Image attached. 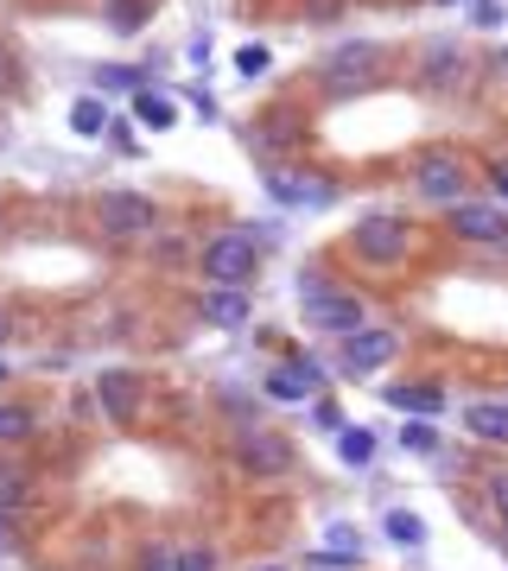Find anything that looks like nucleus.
<instances>
[{"instance_id": "1", "label": "nucleus", "mask_w": 508, "mask_h": 571, "mask_svg": "<svg viewBox=\"0 0 508 571\" xmlns=\"http://www.w3.org/2000/svg\"><path fill=\"white\" fill-rule=\"evenodd\" d=\"M299 299H306V324L331 330V337H356V330H369V311H362V299H350V292H331L325 280H299Z\"/></svg>"}, {"instance_id": "2", "label": "nucleus", "mask_w": 508, "mask_h": 571, "mask_svg": "<svg viewBox=\"0 0 508 571\" xmlns=\"http://www.w3.org/2000/svg\"><path fill=\"white\" fill-rule=\"evenodd\" d=\"M350 242H356V254H362V261L395 267V261H407V248H414V229H407V217H362Z\"/></svg>"}, {"instance_id": "3", "label": "nucleus", "mask_w": 508, "mask_h": 571, "mask_svg": "<svg viewBox=\"0 0 508 571\" xmlns=\"http://www.w3.org/2000/svg\"><path fill=\"white\" fill-rule=\"evenodd\" d=\"M255 273V242L248 236H217V242H203V280L210 286H236Z\"/></svg>"}, {"instance_id": "4", "label": "nucleus", "mask_w": 508, "mask_h": 571, "mask_svg": "<svg viewBox=\"0 0 508 571\" xmlns=\"http://www.w3.org/2000/svg\"><path fill=\"white\" fill-rule=\"evenodd\" d=\"M96 217H102L109 236H147L159 222V210H153V198H140V191H102Z\"/></svg>"}, {"instance_id": "5", "label": "nucleus", "mask_w": 508, "mask_h": 571, "mask_svg": "<svg viewBox=\"0 0 508 571\" xmlns=\"http://www.w3.org/2000/svg\"><path fill=\"white\" fill-rule=\"evenodd\" d=\"M414 184H420V198H432V203H465V159L458 153H426L420 172H414Z\"/></svg>"}, {"instance_id": "6", "label": "nucleus", "mask_w": 508, "mask_h": 571, "mask_svg": "<svg viewBox=\"0 0 508 571\" xmlns=\"http://www.w3.org/2000/svg\"><path fill=\"white\" fill-rule=\"evenodd\" d=\"M395 362V337L388 330H356L343 337V374H376Z\"/></svg>"}, {"instance_id": "7", "label": "nucleus", "mask_w": 508, "mask_h": 571, "mask_svg": "<svg viewBox=\"0 0 508 571\" xmlns=\"http://www.w3.org/2000/svg\"><path fill=\"white\" fill-rule=\"evenodd\" d=\"M451 229L465 242H508V217L496 203H451Z\"/></svg>"}, {"instance_id": "8", "label": "nucleus", "mask_w": 508, "mask_h": 571, "mask_svg": "<svg viewBox=\"0 0 508 571\" xmlns=\"http://www.w3.org/2000/svg\"><path fill=\"white\" fill-rule=\"evenodd\" d=\"M236 458H242V470H255V477H280L292 463V444L273 439V432H248V439L236 444Z\"/></svg>"}, {"instance_id": "9", "label": "nucleus", "mask_w": 508, "mask_h": 571, "mask_svg": "<svg viewBox=\"0 0 508 571\" xmlns=\"http://www.w3.org/2000/svg\"><path fill=\"white\" fill-rule=\"evenodd\" d=\"M267 198L273 203H311V210H325L337 198L325 178H299V172H267Z\"/></svg>"}, {"instance_id": "10", "label": "nucleus", "mask_w": 508, "mask_h": 571, "mask_svg": "<svg viewBox=\"0 0 508 571\" xmlns=\"http://www.w3.org/2000/svg\"><path fill=\"white\" fill-rule=\"evenodd\" d=\"M96 400H102L109 419H133V407H140V374H128V369L96 374Z\"/></svg>"}, {"instance_id": "11", "label": "nucleus", "mask_w": 508, "mask_h": 571, "mask_svg": "<svg viewBox=\"0 0 508 571\" xmlns=\"http://www.w3.org/2000/svg\"><path fill=\"white\" fill-rule=\"evenodd\" d=\"M465 425L484 444H508V400H477V407H465Z\"/></svg>"}, {"instance_id": "12", "label": "nucleus", "mask_w": 508, "mask_h": 571, "mask_svg": "<svg viewBox=\"0 0 508 571\" xmlns=\"http://www.w3.org/2000/svg\"><path fill=\"white\" fill-rule=\"evenodd\" d=\"M318 381H325V374L311 369V362H292V369H273V374H267V394H273V400H306Z\"/></svg>"}, {"instance_id": "13", "label": "nucleus", "mask_w": 508, "mask_h": 571, "mask_svg": "<svg viewBox=\"0 0 508 571\" xmlns=\"http://www.w3.org/2000/svg\"><path fill=\"white\" fill-rule=\"evenodd\" d=\"M203 318L222 324V330H236V324H248V299L236 286H217V292H203Z\"/></svg>"}, {"instance_id": "14", "label": "nucleus", "mask_w": 508, "mask_h": 571, "mask_svg": "<svg viewBox=\"0 0 508 571\" xmlns=\"http://www.w3.org/2000/svg\"><path fill=\"white\" fill-rule=\"evenodd\" d=\"M133 114H140V128H153V133H166L178 121L172 96H153V89H133Z\"/></svg>"}, {"instance_id": "15", "label": "nucleus", "mask_w": 508, "mask_h": 571, "mask_svg": "<svg viewBox=\"0 0 508 571\" xmlns=\"http://www.w3.org/2000/svg\"><path fill=\"white\" fill-rule=\"evenodd\" d=\"M70 128L83 133V140H102V128H109V102H102V96H83V102L70 109Z\"/></svg>"}, {"instance_id": "16", "label": "nucleus", "mask_w": 508, "mask_h": 571, "mask_svg": "<svg viewBox=\"0 0 508 571\" xmlns=\"http://www.w3.org/2000/svg\"><path fill=\"white\" fill-rule=\"evenodd\" d=\"M388 407H400V413H439L445 407V394L439 388H388Z\"/></svg>"}, {"instance_id": "17", "label": "nucleus", "mask_w": 508, "mask_h": 571, "mask_svg": "<svg viewBox=\"0 0 508 571\" xmlns=\"http://www.w3.org/2000/svg\"><path fill=\"white\" fill-rule=\"evenodd\" d=\"M388 540H400V547H420V540H426V521H420V514H400V508H395V514H388Z\"/></svg>"}, {"instance_id": "18", "label": "nucleus", "mask_w": 508, "mask_h": 571, "mask_svg": "<svg viewBox=\"0 0 508 571\" xmlns=\"http://www.w3.org/2000/svg\"><path fill=\"white\" fill-rule=\"evenodd\" d=\"M337 458H343V463H369V458H376V439L356 425V432H343V439H337Z\"/></svg>"}, {"instance_id": "19", "label": "nucleus", "mask_w": 508, "mask_h": 571, "mask_svg": "<svg viewBox=\"0 0 508 571\" xmlns=\"http://www.w3.org/2000/svg\"><path fill=\"white\" fill-rule=\"evenodd\" d=\"M172 571H217V552H210V547H178L172 552Z\"/></svg>"}, {"instance_id": "20", "label": "nucleus", "mask_w": 508, "mask_h": 571, "mask_svg": "<svg viewBox=\"0 0 508 571\" xmlns=\"http://www.w3.org/2000/svg\"><path fill=\"white\" fill-rule=\"evenodd\" d=\"M26 502V477L20 470H0V514H13Z\"/></svg>"}, {"instance_id": "21", "label": "nucleus", "mask_w": 508, "mask_h": 571, "mask_svg": "<svg viewBox=\"0 0 508 571\" xmlns=\"http://www.w3.org/2000/svg\"><path fill=\"white\" fill-rule=\"evenodd\" d=\"M400 444H407V451H439V432L414 419V425H400Z\"/></svg>"}, {"instance_id": "22", "label": "nucleus", "mask_w": 508, "mask_h": 571, "mask_svg": "<svg viewBox=\"0 0 508 571\" xmlns=\"http://www.w3.org/2000/svg\"><path fill=\"white\" fill-rule=\"evenodd\" d=\"M362 64H376V44H350V51H337V58H331V70H343V77L362 70Z\"/></svg>"}, {"instance_id": "23", "label": "nucleus", "mask_w": 508, "mask_h": 571, "mask_svg": "<svg viewBox=\"0 0 508 571\" xmlns=\"http://www.w3.org/2000/svg\"><path fill=\"white\" fill-rule=\"evenodd\" d=\"M140 13H147L140 0H109V20H114V32H133V26H140Z\"/></svg>"}, {"instance_id": "24", "label": "nucleus", "mask_w": 508, "mask_h": 571, "mask_svg": "<svg viewBox=\"0 0 508 571\" xmlns=\"http://www.w3.org/2000/svg\"><path fill=\"white\" fill-rule=\"evenodd\" d=\"M267 64H273V58H267V44H242V51H236V70H242V77H261Z\"/></svg>"}, {"instance_id": "25", "label": "nucleus", "mask_w": 508, "mask_h": 571, "mask_svg": "<svg viewBox=\"0 0 508 571\" xmlns=\"http://www.w3.org/2000/svg\"><path fill=\"white\" fill-rule=\"evenodd\" d=\"M26 432H32V419L20 407H0V439H26Z\"/></svg>"}, {"instance_id": "26", "label": "nucleus", "mask_w": 508, "mask_h": 571, "mask_svg": "<svg viewBox=\"0 0 508 571\" xmlns=\"http://www.w3.org/2000/svg\"><path fill=\"white\" fill-rule=\"evenodd\" d=\"M489 502H496V514H502V528H508V477H496V483H489Z\"/></svg>"}, {"instance_id": "27", "label": "nucleus", "mask_w": 508, "mask_h": 571, "mask_svg": "<svg viewBox=\"0 0 508 571\" xmlns=\"http://www.w3.org/2000/svg\"><path fill=\"white\" fill-rule=\"evenodd\" d=\"M102 83H109V89H133V83H140V77H133V70H121V64H114V70H102Z\"/></svg>"}, {"instance_id": "28", "label": "nucleus", "mask_w": 508, "mask_h": 571, "mask_svg": "<svg viewBox=\"0 0 508 571\" xmlns=\"http://www.w3.org/2000/svg\"><path fill=\"white\" fill-rule=\"evenodd\" d=\"M140 571H172V552H166V547H153L147 559H140Z\"/></svg>"}, {"instance_id": "29", "label": "nucleus", "mask_w": 508, "mask_h": 571, "mask_svg": "<svg viewBox=\"0 0 508 571\" xmlns=\"http://www.w3.org/2000/svg\"><path fill=\"white\" fill-rule=\"evenodd\" d=\"M477 26H502V7L496 0H477Z\"/></svg>"}, {"instance_id": "30", "label": "nucleus", "mask_w": 508, "mask_h": 571, "mask_svg": "<svg viewBox=\"0 0 508 571\" xmlns=\"http://www.w3.org/2000/svg\"><path fill=\"white\" fill-rule=\"evenodd\" d=\"M496 198L508 203V166H496Z\"/></svg>"}, {"instance_id": "31", "label": "nucleus", "mask_w": 508, "mask_h": 571, "mask_svg": "<svg viewBox=\"0 0 508 571\" xmlns=\"http://www.w3.org/2000/svg\"><path fill=\"white\" fill-rule=\"evenodd\" d=\"M7 83H13V70H7V58H0V89H7Z\"/></svg>"}, {"instance_id": "32", "label": "nucleus", "mask_w": 508, "mask_h": 571, "mask_svg": "<svg viewBox=\"0 0 508 571\" xmlns=\"http://www.w3.org/2000/svg\"><path fill=\"white\" fill-rule=\"evenodd\" d=\"M0 540H7V514H0Z\"/></svg>"}, {"instance_id": "33", "label": "nucleus", "mask_w": 508, "mask_h": 571, "mask_svg": "<svg viewBox=\"0 0 508 571\" xmlns=\"http://www.w3.org/2000/svg\"><path fill=\"white\" fill-rule=\"evenodd\" d=\"M0 337H7V318H0Z\"/></svg>"}, {"instance_id": "34", "label": "nucleus", "mask_w": 508, "mask_h": 571, "mask_svg": "<svg viewBox=\"0 0 508 571\" xmlns=\"http://www.w3.org/2000/svg\"><path fill=\"white\" fill-rule=\"evenodd\" d=\"M261 571H280V565H261Z\"/></svg>"}, {"instance_id": "35", "label": "nucleus", "mask_w": 508, "mask_h": 571, "mask_svg": "<svg viewBox=\"0 0 508 571\" xmlns=\"http://www.w3.org/2000/svg\"><path fill=\"white\" fill-rule=\"evenodd\" d=\"M0 374H7V369H0Z\"/></svg>"}]
</instances>
